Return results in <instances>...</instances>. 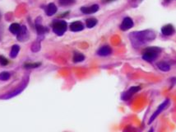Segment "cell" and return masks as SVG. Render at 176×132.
<instances>
[{
    "label": "cell",
    "instance_id": "6da1fadb",
    "mask_svg": "<svg viewBox=\"0 0 176 132\" xmlns=\"http://www.w3.org/2000/svg\"><path fill=\"white\" fill-rule=\"evenodd\" d=\"M131 43L134 47H140L141 46L151 42L156 38V34L152 31H142V32H132L129 35Z\"/></svg>",
    "mask_w": 176,
    "mask_h": 132
},
{
    "label": "cell",
    "instance_id": "7a4b0ae2",
    "mask_svg": "<svg viewBox=\"0 0 176 132\" xmlns=\"http://www.w3.org/2000/svg\"><path fill=\"white\" fill-rule=\"evenodd\" d=\"M161 51L160 48L158 47H149L147 48L143 55H142V59L145 60L146 61H148V62H152L153 60H156L157 56L159 55V54Z\"/></svg>",
    "mask_w": 176,
    "mask_h": 132
},
{
    "label": "cell",
    "instance_id": "3957f363",
    "mask_svg": "<svg viewBox=\"0 0 176 132\" xmlns=\"http://www.w3.org/2000/svg\"><path fill=\"white\" fill-rule=\"evenodd\" d=\"M67 30V22L65 21H57L53 24V31L58 36H63Z\"/></svg>",
    "mask_w": 176,
    "mask_h": 132
},
{
    "label": "cell",
    "instance_id": "277c9868",
    "mask_svg": "<svg viewBox=\"0 0 176 132\" xmlns=\"http://www.w3.org/2000/svg\"><path fill=\"white\" fill-rule=\"evenodd\" d=\"M169 99H166V100L163 103H161L160 106H159V107L157 108V110L154 113H153V115L151 116V118H150V120H149V124H151V123H152L153 121H154V120L159 115H160V113L161 112H162L164 111V109L165 108V107L168 106V104H169Z\"/></svg>",
    "mask_w": 176,
    "mask_h": 132
},
{
    "label": "cell",
    "instance_id": "5b68a950",
    "mask_svg": "<svg viewBox=\"0 0 176 132\" xmlns=\"http://www.w3.org/2000/svg\"><path fill=\"white\" fill-rule=\"evenodd\" d=\"M140 87L138 86H134V87H132L130 88L128 91L124 92V93L122 94V99L123 100H128L133 95H134L136 93H137L138 91H140Z\"/></svg>",
    "mask_w": 176,
    "mask_h": 132
},
{
    "label": "cell",
    "instance_id": "8992f818",
    "mask_svg": "<svg viewBox=\"0 0 176 132\" xmlns=\"http://www.w3.org/2000/svg\"><path fill=\"white\" fill-rule=\"evenodd\" d=\"M18 41H24L29 37V33H28V30L26 26H22L21 27V30L18 32V34L17 35Z\"/></svg>",
    "mask_w": 176,
    "mask_h": 132
},
{
    "label": "cell",
    "instance_id": "52a82bcc",
    "mask_svg": "<svg viewBox=\"0 0 176 132\" xmlns=\"http://www.w3.org/2000/svg\"><path fill=\"white\" fill-rule=\"evenodd\" d=\"M133 27V22L130 17H125L120 25V29L122 31H127L128 29L132 28Z\"/></svg>",
    "mask_w": 176,
    "mask_h": 132
},
{
    "label": "cell",
    "instance_id": "ba28073f",
    "mask_svg": "<svg viewBox=\"0 0 176 132\" xmlns=\"http://www.w3.org/2000/svg\"><path fill=\"white\" fill-rule=\"evenodd\" d=\"M99 10V6L97 4H94L91 7H82L81 8V11L85 14H91L96 13Z\"/></svg>",
    "mask_w": 176,
    "mask_h": 132
},
{
    "label": "cell",
    "instance_id": "9c48e42d",
    "mask_svg": "<svg viewBox=\"0 0 176 132\" xmlns=\"http://www.w3.org/2000/svg\"><path fill=\"white\" fill-rule=\"evenodd\" d=\"M40 19L37 18L36 20V28L37 34L39 35V36H42V35H44L45 33H46V32H48V30H47L45 27H44L43 26L41 25Z\"/></svg>",
    "mask_w": 176,
    "mask_h": 132
},
{
    "label": "cell",
    "instance_id": "30bf717a",
    "mask_svg": "<svg viewBox=\"0 0 176 132\" xmlns=\"http://www.w3.org/2000/svg\"><path fill=\"white\" fill-rule=\"evenodd\" d=\"M84 29V25L81 22H74L71 23L70 30L72 32H80Z\"/></svg>",
    "mask_w": 176,
    "mask_h": 132
},
{
    "label": "cell",
    "instance_id": "8fae6325",
    "mask_svg": "<svg viewBox=\"0 0 176 132\" xmlns=\"http://www.w3.org/2000/svg\"><path fill=\"white\" fill-rule=\"evenodd\" d=\"M161 32L162 34L165 35V36H171V35L174 34V28L172 25H165L163 27L161 28Z\"/></svg>",
    "mask_w": 176,
    "mask_h": 132
},
{
    "label": "cell",
    "instance_id": "7c38bea8",
    "mask_svg": "<svg viewBox=\"0 0 176 132\" xmlns=\"http://www.w3.org/2000/svg\"><path fill=\"white\" fill-rule=\"evenodd\" d=\"M111 48L108 46H102L100 49H99V50L97 51V54L100 56H107L111 54Z\"/></svg>",
    "mask_w": 176,
    "mask_h": 132
},
{
    "label": "cell",
    "instance_id": "4fadbf2b",
    "mask_svg": "<svg viewBox=\"0 0 176 132\" xmlns=\"http://www.w3.org/2000/svg\"><path fill=\"white\" fill-rule=\"evenodd\" d=\"M46 14L48 16H53V15H54L57 12V7L55 6V4L54 3H50L46 8Z\"/></svg>",
    "mask_w": 176,
    "mask_h": 132
},
{
    "label": "cell",
    "instance_id": "5bb4252c",
    "mask_svg": "<svg viewBox=\"0 0 176 132\" xmlns=\"http://www.w3.org/2000/svg\"><path fill=\"white\" fill-rule=\"evenodd\" d=\"M21 27L22 26H20L18 23H13V24H11V26L9 27V31L13 34L14 35H17L18 34V32H20V30H21Z\"/></svg>",
    "mask_w": 176,
    "mask_h": 132
},
{
    "label": "cell",
    "instance_id": "9a60e30c",
    "mask_svg": "<svg viewBox=\"0 0 176 132\" xmlns=\"http://www.w3.org/2000/svg\"><path fill=\"white\" fill-rule=\"evenodd\" d=\"M157 67L159 69H161V71L164 72H167L170 69V66L169 64H167L166 62H160L157 64Z\"/></svg>",
    "mask_w": 176,
    "mask_h": 132
},
{
    "label": "cell",
    "instance_id": "2e32d148",
    "mask_svg": "<svg viewBox=\"0 0 176 132\" xmlns=\"http://www.w3.org/2000/svg\"><path fill=\"white\" fill-rule=\"evenodd\" d=\"M19 50H20V47L17 45H14L13 46V47L11 49V52H10V56L11 58H16L18 55Z\"/></svg>",
    "mask_w": 176,
    "mask_h": 132
},
{
    "label": "cell",
    "instance_id": "e0dca14e",
    "mask_svg": "<svg viewBox=\"0 0 176 132\" xmlns=\"http://www.w3.org/2000/svg\"><path fill=\"white\" fill-rule=\"evenodd\" d=\"M85 60V56H84L82 54L76 52L73 55V61L75 63H78V62H82Z\"/></svg>",
    "mask_w": 176,
    "mask_h": 132
},
{
    "label": "cell",
    "instance_id": "ac0fdd59",
    "mask_svg": "<svg viewBox=\"0 0 176 132\" xmlns=\"http://www.w3.org/2000/svg\"><path fill=\"white\" fill-rule=\"evenodd\" d=\"M31 51H33V52H38V51L40 50V41H39V40L36 41H35L34 43L31 45Z\"/></svg>",
    "mask_w": 176,
    "mask_h": 132
},
{
    "label": "cell",
    "instance_id": "d6986e66",
    "mask_svg": "<svg viewBox=\"0 0 176 132\" xmlns=\"http://www.w3.org/2000/svg\"><path fill=\"white\" fill-rule=\"evenodd\" d=\"M86 24H87V27L88 28H92V27H94L97 24V20L95 18L87 19Z\"/></svg>",
    "mask_w": 176,
    "mask_h": 132
},
{
    "label": "cell",
    "instance_id": "ffe728a7",
    "mask_svg": "<svg viewBox=\"0 0 176 132\" xmlns=\"http://www.w3.org/2000/svg\"><path fill=\"white\" fill-rule=\"evenodd\" d=\"M41 64L37 62V63H26L24 64V68L25 69H36L38 68Z\"/></svg>",
    "mask_w": 176,
    "mask_h": 132
},
{
    "label": "cell",
    "instance_id": "44dd1931",
    "mask_svg": "<svg viewBox=\"0 0 176 132\" xmlns=\"http://www.w3.org/2000/svg\"><path fill=\"white\" fill-rule=\"evenodd\" d=\"M10 74L8 72H6V71H4V72H2L0 74V80H2V81H7V80H8L10 79Z\"/></svg>",
    "mask_w": 176,
    "mask_h": 132
},
{
    "label": "cell",
    "instance_id": "7402d4cb",
    "mask_svg": "<svg viewBox=\"0 0 176 132\" xmlns=\"http://www.w3.org/2000/svg\"><path fill=\"white\" fill-rule=\"evenodd\" d=\"M59 3L63 6H68L75 3V0H59Z\"/></svg>",
    "mask_w": 176,
    "mask_h": 132
},
{
    "label": "cell",
    "instance_id": "603a6c76",
    "mask_svg": "<svg viewBox=\"0 0 176 132\" xmlns=\"http://www.w3.org/2000/svg\"><path fill=\"white\" fill-rule=\"evenodd\" d=\"M8 64V60H7L6 58L3 55H0V64H2L3 66L7 65Z\"/></svg>",
    "mask_w": 176,
    "mask_h": 132
},
{
    "label": "cell",
    "instance_id": "cb8c5ba5",
    "mask_svg": "<svg viewBox=\"0 0 176 132\" xmlns=\"http://www.w3.org/2000/svg\"><path fill=\"white\" fill-rule=\"evenodd\" d=\"M112 1H114V0H105V3H110V2H112Z\"/></svg>",
    "mask_w": 176,
    "mask_h": 132
},
{
    "label": "cell",
    "instance_id": "d4e9b609",
    "mask_svg": "<svg viewBox=\"0 0 176 132\" xmlns=\"http://www.w3.org/2000/svg\"><path fill=\"white\" fill-rule=\"evenodd\" d=\"M172 82H173V83H176V78H175V79H174L173 80H172Z\"/></svg>",
    "mask_w": 176,
    "mask_h": 132
},
{
    "label": "cell",
    "instance_id": "484cf974",
    "mask_svg": "<svg viewBox=\"0 0 176 132\" xmlns=\"http://www.w3.org/2000/svg\"><path fill=\"white\" fill-rule=\"evenodd\" d=\"M0 18H1V14H0Z\"/></svg>",
    "mask_w": 176,
    "mask_h": 132
}]
</instances>
